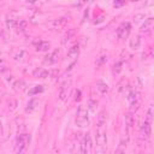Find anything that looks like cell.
Instances as JSON below:
<instances>
[{
	"mask_svg": "<svg viewBox=\"0 0 154 154\" xmlns=\"http://www.w3.org/2000/svg\"><path fill=\"white\" fill-rule=\"evenodd\" d=\"M106 122L107 116L105 111H101L96 118V130H95V147L94 150L99 154L107 150V135H106Z\"/></svg>",
	"mask_w": 154,
	"mask_h": 154,
	"instance_id": "6da1fadb",
	"label": "cell"
},
{
	"mask_svg": "<svg viewBox=\"0 0 154 154\" xmlns=\"http://www.w3.org/2000/svg\"><path fill=\"white\" fill-rule=\"evenodd\" d=\"M128 102H129V109H130V112L135 113L140 108V106L142 103V96H141L140 89L132 88L129 91V94H128Z\"/></svg>",
	"mask_w": 154,
	"mask_h": 154,
	"instance_id": "7a4b0ae2",
	"label": "cell"
},
{
	"mask_svg": "<svg viewBox=\"0 0 154 154\" xmlns=\"http://www.w3.org/2000/svg\"><path fill=\"white\" fill-rule=\"evenodd\" d=\"M30 140H31V137L29 134H26V132L18 134V136L16 138V143H14V149H13L14 153L16 154H23L28 149V147L30 144Z\"/></svg>",
	"mask_w": 154,
	"mask_h": 154,
	"instance_id": "3957f363",
	"label": "cell"
},
{
	"mask_svg": "<svg viewBox=\"0 0 154 154\" xmlns=\"http://www.w3.org/2000/svg\"><path fill=\"white\" fill-rule=\"evenodd\" d=\"M76 125L78 128H85L89 124V117H88V109L84 106H79L76 112Z\"/></svg>",
	"mask_w": 154,
	"mask_h": 154,
	"instance_id": "277c9868",
	"label": "cell"
},
{
	"mask_svg": "<svg viewBox=\"0 0 154 154\" xmlns=\"http://www.w3.org/2000/svg\"><path fill=\"white\" fill-rule=\"evenodd\" d=\"M71 90H72V78H67L61 83V85L59 88V99H60V101H63V102L67 101V99L71 95Z\"/></svg>",
	"mask_w": 154,
	"mask_h": 154,
	"instance_id": "5b68a950",
	"label": "cell"
},
{
	"mask_svg": "<svg viewBox=\"0 0 154 154\" xmlns=\"http://www.w3.org/2000/svg\"><path fill=\"white\" fill-rule=\"evenodd\" d=\"M69 22V17L64 16V17H59V18H55V19H52L47 23V28L52 31H59L61 29H64L66 26Z\"/></svg>",
	"mask_w": 154,
	"mask_h": 154,
	"instance_id": "8992f818",
	"label": "cell"
},
{
	"mask_svg": "<svg viewBox=\"0 0 154 154\" xmlns=\"http://www.w3.org/2000/svg\"><path fill=\"white\" fill-rule=\"evenodd\" d=\"M94 149H93V143H91V137H90V134H84L82 136V140H81V148H79V152L83 153V154H89L91 153Z\"/></svg>",
	"mask_w": 154,
	"mask_h": 154,
	"instance_id": "52a82bcc",
	"label": "cell"
},
{
	"mask_svg": "<svg viewBox=\"0 0 154 154\" xmlns=\"http://www.w3.org/2000/svg\"><path fill=\"white\" fill-rule=\"evenodd\" d=\"M59 71L57 70H47V69H43V67H38L34 71V76L36 78H51V77H54Z\"/></svg>",
	"mask_w": 154,
	"mask_h": 154,
	"instance_id": "ba28073f",
	"label": "cell"
},
{
	"mask_svg": "<svg viewBox=\"0 0 154 154\" xmlns=\"http://www.w3.org/2000/svg\"><path fill=\"white\" fill-rule=\"evenodd\" d=\"M130 31H131V24L129 22H123L117 29V36L120 40H124V38H126L129 36Z\"/></svg>",
	"mask_w": 154,
	"mask_h": 154,
	"instance_id": "9c48e42d",
	"label": "cell"
},
{
	"mask_svg": "<svg viewBox=\"0 0 154 154\" xmlns=\"http://www.w3.org/2000/svg\"><path fill=\"white\" fill-rule=\"evenodd\" d=\"M150 135H152V123H149L144 119L140 126V136L143 140H148L150 137Z\"/></svg>",
	"mask_w": 154,
	"mask_h": 154,
	"instance_id": "30bf717a",
	"label": "cell"
},
{
	"mask_svg": "<svg viewBox=\"0 0 154 154\" xmlns=\"http://www.w3.org/2000/svg\"><path fill=\"white\" fill-rule=\"evenodd\" d=\"M58 58H59V49H54L53 52H51L49 54H47L43 58L42 64L46 66H52L58 61Z\"/></svg>",
	"mask_w": 154,
	"mask_h": 154,
	"instance_id": "8fae6325",
	"label": "cell"
},
{
	"mask_svg": "<svg viewBox=\"0 0 154 154\" xmlns=\"http://www.w3.org/2000/svg\"><path fill=\"white\" fill-rule=\"evenodd\" d=\"M129 140H130V128L125 126V130H124V134L122 135V138L119 142V148L117 149V152H124L129 144Z\"/></svg>",
	"mask_w": 154,
	"mask_h": 154,
	"instance_id": "7c38bea8",
	"label": "cell"
},
{
	"mask_svg": "<svg viewBox=\"0 0 154 154\" xmlns=\"http://www.w3.org/2000/svg\"><path fill=\"white\" fill-rule=\"evenodd\" d=\"M140 31H141V34H144V35L153 32V31H154V18H153V17L147 18V19L144 20V23L141 25Z\"/></svg>",
	"mask_w": 154,
	"mask_h": 154,
	"instance_id": "4fadbf2b",
	"label": "cell"
},
{
	"mask_svg": "<svg viewBox=\"0 0 154 154\" xmlns=\"http://www.w3.org/2000/svg\"><path fill=\"white\" fill-rule=\"evenodd\" d=\"M78 57H79V46L78 45L71 46L69 52H67V60L71 63V65H73L77 61Z\"/></svg>",
	"mask_w": 154,
	"mask_h": 154,
	"instance_id": "5bb4252c",
	"label": "cell"
},
{
	"mask_svg": "<svg viewBox=\"0 0 154 154\" xmlns=\"http://www.w3.org/2000/svg\"><path fill=\"white\" fill-rule=\"evenodd\" d=\"M153 59H154V46H149L143 51V53L141 55V60L144 63H148Z\"/></svg>",
	"mask_w": 154,
	"mask_h": 154,
	"instance_id": "9a60e30c",
	"label": "cell"
},
{
	"mask_svg": "<svg viewBox=\"0 0 154 154\" xmlns=\"http://www.w3.org/2000/svg\"><path fill=\"white\" fill-rule=\"evenodd\" d=\"M38 103H40V100H38L37 97H34V99L29 100V102H28L26 106H25V112H26V113H32L34 111L37 109Z\"/></svg>",
	"mask_w": 154,
	"mask_h": 154,
	"instance_id": "2e32d148",
	"label": "cell"
},
{
	"mask_svg": "<svg viewBox=\"0 0 154 154\" xmlns=\"http://www.w3.org/2000/svg\"><path fill=\"white\" fill-rule=\"evenodd\" d=\"M141 43H142V41H141V37H140L138 35L132 36V37L130 38V41H129V46H130V48L134 49V51L138 49V48L141 47Z\"/></svg>",
	"mask_w": 154,
	"mask_h": 154,
	"instance_id": "e0dca14e",
	"label": "cell"
},
{
	"mask_svg": "<svg viewBox=\"0 0 154 154\" xmlns=\"http://www.w3.org/2000/svg\"><path fill=\"white\" fill-rule=\"evenodd\" d=\"M12 58L16 60V61H22L23 59H24V57H25V51L24 49H22V48H17V49H14L13 52H12Z\"/></svg>",
	"mask_w": 154,
	"mask_h": 154,
	"instance_id": "ac0fdd59",
	"label": "cell"
},
{
	"mask_svg": "<svg viewBox=\"0 0 154 154\" xmlns=\"http://www.w3.org/2000/svg\"><path fill=\"white\" fill-rule=\"evenodd\" d=\"M49 47H51L49 42H47V41H38L36 43V46H35V49L37 52H47L49 49Z\"/></svg>",
	"mask_w": 154,
	"mask_h": 154,
	"instance_id": "d6986e66",
	"label": "cell"
},
{
	"mask_svg": "<svg viewBox=\"0 0 154 154\" xmlns=\"http://www.w3.org/2000/svg\"><path fill=\"white\" fill-rule=\"evenodd\" d=\"M14 29H16L18 32H23V31H25V29H26V20H24V19H22V18H18Z\"/></svg>",
	"mask_w": 154,
	"mask_h": 154,
	"instance_id": "ffe728a7",
	"label": "cell"
},
{
	"mask_svg": "<svg viewBox=\"0 0 154 154\" xmlns=\"http://www.w3.org/2000/svg\"><path fill=\"white\" fill-rule=\"evenodd\" d=\"M144 119H146L147 122H149V123H153V122H154V103L149 105Z\"/></svg>",
	"mask_w": 154,
	"mask_h": 154,
	"instance_id": "44dd1931",
	"label": "cell"
},
{
	"mask_svg": "<svg viewBox=\"0 0 154 154\" xmlns=\"http://www.w3.org/2000/svg\"><path fill=\"white\" fill-rule=\"evenodd\" d=\"M96 89H97L101 94H106V93L108 91V85H107V83L103 82V81H97V82H96Z\"/></svg>",
	"mask_w": 154,
	"mask_h": 154,
	"instance_id": "7402d4cb",
	"label": "cell"
},
{
	"mask_svg": "<svg viewBox=\"0 0 154 154\" xmlns=\"http://www.w3.org/2000/svg\"><path fill=\"white\" fill-rule=\"evenodd\" d=\"M43 91V85H35V87H32L29 91H28V94L30 95V96H32V95H37V94H40V93H42Z\"/></svg>",
	"mask_w": 154,
	"mask_h": 154,
	"instance_id": "603a6c76",
	"label": "cell"
},
{
	"mask_svg": "<svg viewBox=\"0 0 154 154\" xmlns=\"http://www.w3.org/2000/svg\"><path fill=\"white\" fill-rule=\"evenodd\" d=\"M122 69H123V59H119L113 65V73H116V75L122 71Z\"/></svg>",
	"mask_w": 154,
	"mask_h": 154,
	"instance_id": "cb8c5ba5",
	"label": "cell"
},
{
	"mask_svg": "<svg viewBox=\"0 0 154 154\" xmlns=\"http://www.w3.org/2000/svg\"><path fill=\"white\" fill-rule=\"evenodd\" d=\"M134 125V116H132V112H129L126 116H125V126L130 128Z\"/></svg>",
	"mask_w": 154,
	"mask_h": 154,
	"instance_id": "d4e9b609",
	"label": "cell"
},
{
	"mask_svg": "<svg viewBox=\"0 0 154 154\" xmlns=\"http://www.w3.org/2000/svg\"><path fill=\"white\" fill-rule=\"evenodd\" d=\"M12 87H13L16 90H23V89L25 88V83H24L23 81H18V79H17V81L13 83Z\"/></svg>",
	"mask_w": 154,
	"mask_h": 154,
	"instance_id": "484cf974",
	"label": "cell"
},
{
	"mask_svg": "<svg viewBox=\"0 0 154 154\" xmlns=\"http://www.w3.org/2000/svg\"><path fill=\"white\" fill-rule=\"evenodd\" d=\"M73 34H75V30H73V29H72V30H70V31H69V34H66V35L63 37V43H66V42L70 40V37H71Z\"/></svg>",
	"mask_w": 154,
	"mask_h": 154,
	"instance_id": "4316f807",
	"label": "cell"
},
{
	"mask_svg": "<svg viewBox=\"0 0 154 154\" xmlns=\"http://www.w3.org/2000/svg\"><path fill=\"white\" fill-rule=\"evenodd\" d=\"M124 4H125V0H114V2H113L114 7H122Z\"/></svg>",
	"mask_w": 154,
	"mask_h": 154,
	"instance_id": "83f0119b",
	"label": "cell"
},
{
	"mask_svg": "<svg viewBox=\"0 0 154 154\" xmlns=\"http://www.w3.org/2000/svg\"><path fill=\"white\" fill-rule=\"evenodd\" d=\"M1 73L2 75H5V72H6V70H7V65H6V63H5V60H1Z\"/></svg>",
	"mask_w": 154,
	"mask_h": 154,
	"instance_id": "f1b7e54d",
	"label": "cell"
},
{
	"mask_svg": "<svg viewBox=\"0 0 154 154\" xmlns=\"http://www.w3.org/2000/svg\"><path fill=\"white\" fill-rule=\"evenodd\" d=\"M144 5H146V6H152V5H154V0H147V1L144 2Z\"/></svg>",
	"mask_w": 154,
	"mask_h": 154,
	"instance_id": "f546056e",
	"label": "cell"
},
{
	"mask_svg": "<svg viewBox=\"0 0 154 154\" xmlns=\"http://www.w3.org/2000/svg\"><path fill=\"white\" fill-rule=\"evenodd\" d=\"M79 99H81V91H79V90H77V91H76V96H75V100L77 101V100H79Z\"/></svg>",
	"mask_w": 154,
	"mask_h": 154,
	"instance_id": "4dcf8cb0",
	"label": "cell"
},
{
	"mask_svg": "<svg viewBox=\"0 0 154 154\" xmlns=\"http://www.w3.org/2000/svg\"><path fill=\"white\" fill-rule=\"evenodd\" d=\"M89 106H90V109H91V111H94V109H95V106H96V102H95V103H93V102L90 101V102H89Z\"/></svg>",
	"mask_w": 154,
	"mask_h": 154,
	"instance_id": "1f68e13d",
	"label": "cell"
},
{
	"mask_svg": "<svg viewBox=\"0 0 154 154\" xmlns=\"http://www.w3.org/2000/svg\"><path fill=\"white\" fill-rule=\"evenodd\" d=\"M88 1H89V0H81V1H79V5H84V4L88 2Z\"/></svg>",
	"mask_w": 154,
	"mask_h": 154,
	"instance_id": "d6a6232c",
	"label": "cell"
},
{
	"mask_svg": "<svg viewBox=\"0 0 154 154\" xmlns=\"http://www.w3.org/2000/svg\"><path fill=\"white\" fill-rule=\"evenodd\" d=\"M26 1H28V2H35L36 0H26Z\"/></svg>",
	"mask_w": 154,
	"mask_h": 154,
	"instance_id": "836d02e7",
	"label": "cell"
},
{
	"mask_svg": "<svg viewBox=\"0 0 154 154\" xmlns=\"http://www.w3.org/2000/svg\"><path fill=\"white\" fill-rule=\"evenodd\" d=\"M131 1H137V0H131Z\"/></svg>",
	"mask_w": 154,
	"mask_h": 154,
	"instance_id": "e575fe53",
	"label": "cell"
}]
</instances>
